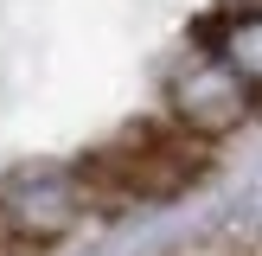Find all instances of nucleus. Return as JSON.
<instances>
[{"label": "nucleus", "mask_w": 262, "mask_h": 256, "mask_svg": "<svg viewBox=\"0 0 262 256\" xmlns=\"http://www.w3.org/2000/svg\"><path fill=\"white\" fill-rule=\"evenodd\" d=\"M211 166V141H192L173 122H128L102 147L77 160V179L90 192V211H122V205H166L192 192Z\"/></svg>", "instance_id": "obj_1"}, {"label": "nucleus", "mask_w": 262, "mask_h": 256, "mask_svg": "<svg viewBox=\"0 0 262 256\" xmlns=\"http://www.w3.org/2000/svg\"><path fill=\"white\" fill-rule=\"evenodd\" d=\"M90 218V192L77 166H13L0 179V230L19 250H45V243L71 237Z\"/></svg>", "instance_id": "obj_2"}, {"label": "nucleus", "mask_w": 262, "mask_h": 256, "mask_svg": "<svg viewBox=\"0 0 262 256\" xmlns=\"http://www.w3.org/2000/svg\"><path fill=\"white\" fill-rule=\"evenodd\" d=\"M166 109H173V128H186L192 141H217V135H237L250 122L256 96L205 45H192V58L166 77Z\"/></svg>", "instance_id": "obj_3"}, {"label": "nucleus", "mask_w": 262, "mask_h": 256, "mask_svg": "<svg viewBox=\"0 0 262 256\" xmlns=\"http://www.w3.org/2000/svg\"><path fill=\"white\" fill-rule=\"evenodd\" d=\"M199 45L237 77L243 90L262 102V7H243V13H211L199 26Z\"/></svg>", "instance_id": "obj_4"}, {"label": "nucleus", "mask_w": 262, "mask_h": 256, "mask_svg": "<svg viewBox=\"0 0 262 256\" xmlns=\"http://www.w3.org/2000/svg\"><path fill=\"white\" fill-rule=\"evenodd\" d=\"M0 256H19V243H13V237H7V230H0Z\"/></svg>", "instance_id": "obj_5"}, {"label": "nucleus", "mask_w": 262, "mask_h": 256, "mask_svg": "<svg viewBox=\"0 0 262 256\" xmlns=\"http://www.w3.org/2000/svg\"><path fill=\"white\" fill-rule=\"evenodd\" d=\"M243 7H262V0H224V13H243Z\"/></svg>", "instance_id": "obj_6"}]
</instances>
